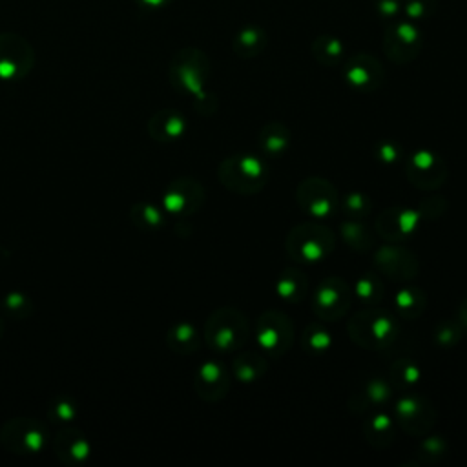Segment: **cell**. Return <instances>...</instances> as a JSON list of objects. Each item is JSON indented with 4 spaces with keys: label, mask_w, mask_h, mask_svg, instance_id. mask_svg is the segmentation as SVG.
<instances>
[{
    "label": "cell",
    "mask_w": 467,
    "mask_h": 467,
    "mask_svg": "<svg viewBox=\"0 0 467 467\" xmlns=\"http://www.w3.org/2000/svg\"><path fill=\"white\" fill-rule=\"evenodd\" d=\"M396 367L400 368V378H403L409 383H414L418 379V368L414 367V363H407V361H400L396 363Z\"/></svg>",
    "instance_id": "cell-37"
},
{
    "label": "cell",
    "mask_w": 467,
    "mask_h": 467,
    "mask_svg": "<svg viewBox=\"0 0 467 467\" xmlns=\"http://www.w3.org/2000/svg\"><path fill=\"white\" fill-rule=\"evenodd\" d=\"M306 286H308V283H306L305 274L296 266H288L281 272L275 288H277V294L281 299L299 301V299H303Z\"/></svg>",
    "instance_id": "cell-24"
},
{
    "label": "cell",
    "mask_w": 467,
    "mask_h": 467,
    "mask_svg": "<svg viewBox=\"0 0 467 467\" xmlns=\"http://www.w3.org/2000/svg\"><path fill=\"white\" fill-rule=\"evenodd\" d=\"M168 345L171 350L175 352H193L197 350L199 347V336H197V330L193 328V325L190 323H179L175 327H171V330L168 332V337H166Z\"/></svg>",
    "instance_id": "cell-26"
},
{
    "label": "cell",
    "mask_w": 467,
    "mask_h": 467,
    "mask_svg": "<svg viewBox=\"0 0 467 467\" xmlns=\"http://www.w3.org/2000/svg\"><path fill=\"white\" fill-rule=\"evenodd\" d=\"M456 336H458V332H454V330L451 328V325H441V328L436 332V339H438L440 343H449L451 337L456 339Z\"/></svg>",
    "instance_id": "cell-39"
},
{
    "label": "cell",
    "mask_w": 467,
    "mask_h": 467,
    "mask_svg": "<svg viewBox=\"0 0 467 467\" xmlns=\"http://www.w3.org/2000/svg\"><path fill=\"white\" fill-rule=\"evenodd\" d=\"M248 336V319L234 306H221L213 310L204 327V339L215 352L241 350Z\"/></svg>",
    "instance_id": "cell-2"
},
{
    "label": "cell",
    "mask_w": 467,
    "mask_h": 467,
    "mask_svg": "<svg viewBox=\"0 0 467 467\" xmlns=\"http://www.w3.org/2000/svg\"><path fill=\"white\" fill-rule=\"evenodd\" d=\"M0 334H2V319H0Z\"/></svg>",
    "instance_id": "cell-43"
},
{
    "label": "cell",
    "mask_w": 467,
    "mask_h": 467,
    "mask_svg": "<svg viewBox=\"0 0 467 467\" xmlns=\"http://www.w3.org/2000/svg\"><path fill=\"white\" fill-rule=\"evenodd\" d=\"M374 7L378 15L387 22L403 15V0H374Z\"/></svg>",
    "instance_id": "cell-35"
},
{
    "label": "cell",
    "mask_w": 467,
    "mask_h": 467,
    "mask_svg": "<svg viewBox=\"0 0 467 467\" xmlns=\"http://www.w3.org/2000/svg\"><path fill=\"white\" fill-rule=\"evenodd\" d=\"M268 368V361L259 352H241L234 361V374L243 383L257 381Z\"/></svg>",
    "instance_id": "cell-23"
},
{
    "label": "cell",
    "mask_w": 467,
    "mask_h": 467,
    "mask_svg": "<svg viewBox=\"0 0 467 467\" xmlns=\"http://www.w3.org/2000/svg\"><path fill=\"white\" fill-rule=\"evenodd\" d=\"M35 62L31 44L15 33H0V78L20 80Z\"/></svg>",
    "instance_id": "cell-11"
},
{
    "label": "cell",
    "mask_w": 467,
    "mask_h": 467,
    "mask_svg": "<svg viewBox=\"0 0 467 467\" xmlns=\"http://www.w3.org/2000/svg\"><path fill=\"white\" fill-rule=\"evenodd\" d=\"M438 0H403V16L412 22H421L434 15Z\"/></svg>",
    "instance_id": "cell-32"
},
{
    "label": "cell",
    "mask_w": 467,
    "mask_h": 467,
    "mask_svg": "<svg viewBox=\"0 0 467 467\" xmlns=\"http://www.w3.org/2000/svg\"><path fill=\"white\" fill-rule=\"evenodd\" d=\"M405 173L414 186L421 190H432L445 181L447 168L443 159L436 153L429 150H418L407 161Z\"/></svg>",
    "instance_id": "cell-13"
},
{
    "label": "cell",
    "mask_w": 467,
    "mask_h": 467,
    "mask_svg": "<svg viewBox=\"0 0 467 467\" xmlns=\"http://www.w3.org/2000/svg\"><path fill=\"white\" fill-rule=\"evenodd\" d=\"M425 305V296L420 290H401L396 296V306L401 316L405 317H414L423 310Z\"/></svg>",
    "instance_id": "cell-29"
},
{
    "label": "cell",
    "mask_w": 467,
    "mask_h": 467,
    "mask_svg": "<svg viewBox=\"0 0 467 467\" xmlns=\"http://www.w3.org/2000/svg\"><path fill=\"white\" fill-rule=\"evenodd\" d=\"M53 449L58 460L66 465H78L89 456L88 438L77 427H64L53 440Z\"/></svg>",
    "instance_id": "cell-18"
},
{
    "label": "cell",
    "mask_w": 467,
    "mask_h": 467,
    "mask_svg": "<svg viewBox=\"0 0 467 467\" xmlns=\"http://www.w3.org/2000/svg\"><path fill=\"white\" fill-rule=\"evenodd\" d=\"M46 427L33 418H15L2 425L0 443L16 454H33L46 445Z\"/></svg>",
    "instance_id": "cell-9"
},
{
    "label": "cell",
    "mask_w": 467,
    "mask_h": 467,
    "mask_svg": "<svg viewBox=\"0 0 467 467\" xmlns=\"http://www.w3.org/2000/svg\"><path fill=\"white\" fill-rule=\"evenodd\" d=\"M312 55L321 66H339L345 62V44L334 35H319L312 42Z\"/></svg>",
    "instance_id": "cell-22"
},
{
    "label": "cell",
    "mask_w": 467,
    "mask_h": 467,
    "mask_svg": "<svg viewBox=\"0 0 467 467\" xmlns=\"http://www.w3.org/2000/svg\"><path fill=\"white\" fill-rule=\"evenodd\" d=\"M376 266L390 279H410L418 270V259L405 248L385 246L376 252Z\"/></svg>",
    "instance_id": "cell-17"
},
{
    "label": "cell",
    "mask_w": 467,
    "mask_h": 467,
    "mask_svg": "<svg viewBox=\"0 0 467 467\" xmlns=\"http://www.w3.org/2000/svg\"><path fill=\"white\" fill-rule=\"evenodd\" d=\"M365 394H367V401L368 403H383L385 400H389L390 396V389L385 381L381 379H372L367 389H365Z\"/></svg>",
    "instance_id": "cell-36"
},
{
    "label": "cell",
    "mask_w": 467,
    "mask_h": 467,
    "mask_svg": "<svg viewBox=\"0 0 467 467\" xmlns=\"http://www.w3.org/2000/svg\"><path fill=\"white\" fill-rule=\"evenodd\" d=\"M421 213L407 206H392L385 210L376 221V232L390 241L403 239L414 232Z\"/></svg>",
    "instance_id": "cell-15"
},
{
    "label": "cell",
    "mask_w": 467,
    "mask_h": 467,
    "mask_svg": "<svg viewBox=\"0 0 467 467\" xmlns=\"http://www.w3.org/2000/svg\"><path fill=\"white\" fill-rule=\"evenodd\" d=\"M228 372L217 361H206L201 365L195 376L197 394L206 401L221 400L228 390Z\"/></svg>",
    "instance_id": "cell-19"
},
{
    "label": "cell",
    "mask_w": 467,
    "mask_h": 467,
    "mask_svg": "<svg viewBox=\"0 0 467 467\" xmlns=\"http://www.w3.org/2000/svg\"><path fill=\"white\" fill-rule=\"evenodd\" d=\"M345 210V213L350 217V219H361L365 217L368 212H370V199L365 197L361 192H350L343 197V201L339 202Z\"/></svg>",
    "instance_id": "cell-31"
},
{
    "label": "cell",
    "mask_w": 467,
    "mask_h": 467,
    "mask_svg": "<svg viewBox=\"0 0 467 467\" xmlns=\"http://www.w3.org/2000/svg\"><path fill=\"white\" fill-rule=\"evenodd\" d=\"M352 292L348 285L337 277H325L312 296V310L321 321H337L350 306Z\"/></svg>",
    "instance_id": "cell-10"
},
{
    "label": "cell",
    "mask_w": 467,
    "mask_h": 467,
    "mask_svg": "<svg viewBox=\"0 0 467 467\" xmlns=\"http://www.w3.org/2000/svg\"><path fill=\"white\" fill-rule=\"evenodd\" d=\"M350 337L363 348L387 350L400 336L398 321L385 310L376 306H365L348 323Z\"/></svg>",
    "instance_id": "cell-1"
},
{
    "label": "cell",
    "mask_w": 467,
    "mask_h": 467,
    "mask_svg": "<svg viewBox=\"0 0 467 467\" xmlns=\"http://www.w3.org/2000/svg\"><path fill=\"white\" fill-rule=\"evenodd\" d=\"M131 219H133V223L137 226L148 228V230L157 228V226L162 224L161 212L155 206H151V204H137L133 208V212H131Z\"/></svg>",
    "instance_id": "cell-34"
},
{
    "label": "cell",
    "mask_w": 467,
    "mask_h": 467,
    "mask_svg": "<svg viewBox=\"0 0 467 467\" xmlns=\"http://www.w3.org/2000/svg\"><path fill=\"white\" fill-rule=\"evenodd\" d=\"M341 232H343V237L347 239V243L354 248V250H368L372 244H374V239L372 235L365 230L363 223L359 219H347L343 224H341Z\"/></svg>",
    "instance_id": "cell-27"
},
{
    "label": "cell",
    "mask_w": 467,
    "mask_h": 467,
    "mask_svg": "<svg viewBox=\"0 0 467 467\" xmlns=\"http://www.w3.org/2000/svg\"><path fill=\"white\" fill-rule=\"evenodd\" d=\"M396 414L401 427L410 434H421L432 425L431 403L416 394L403 396L396 405Z\"/></svg>",
    "instance_id": "cell-16"
},
{
    "label": "cell",
    "mask_w": 467,
    "mask_h": 467,
    "mask_svg": "<svg viewBox=\"0 0 467 467\" xmlns=\"http://www.w3.org/2000/svg\"><path fill=\"white\" fill-rule=\"evenodd\" d=\"M210 75V62L206 58V55L199 49L188 47V49H181L170 66V78L171 84L184 91V93H192L195 97H202V88L204 82L208 80Z\"/></svg>",
    "instance_id": "cell-5"
},
{
    "label": "cell",
    "mask_w": 467,
    "mask_h": 467,
    "mask_svg": "<svg viewBox=\"0 0 467 467\" xmlns=\"http://www.w3.org/2000/svg\"><path fill=\"white\" fill-rule=\"evenodd\" d=\"M299 206L314 219H327L339 208V195L332 182L323 177H306L296 190Z\"/></svg>",
    "instance_id": "cell-8"
},
{
    "label": "cell",
    "mask_w": 467,
    "mask_h": 467,
    "mask_svg": "<svg viewBox=\"0 0 467 467\" xmlns=\"http://www.w3.org/2000/svg\"><path fill=\"white\" fill-rule=\"evenodd\" d=\"M421 47H423V33L416 22L405 16L387 22L383 49L390 62L407 64L420 55Z\"/></svg>",
    "instance_id": "cell-6"
},
{
    "label": "cell",
    "mask_w": 467,
    "mask_h": 467,
    "mask_svg": "<svg viewBox=\"0 0 467 467\" xmlns=\"http://www.w3.org/2000/svg\"><path fill=\"white\" fill-rule=\"evenodd\" d=\"M392 431V420L385 414V412H378L374 414L367 425H365V436L374 443L376 438H379V434L383 436V441H387L389 438H392L390 434Z\"/></svg>",
    "instance_id": "cell-33"
},
{
    "label": "cell",
    "mask_w": 467,
    "mask_h": 467,
    "mask_svg": "<svg viewBox=\"0 0 467 467\" xmlns=\"http://www.w3.org/2000/svg\"><path fill=\"white\" fill-rule=\"evenodd\" d=\"M270 177V166L254 155H232L219 164V181L235 193H257Z\"/></svg>",
    "instance_id": "cell-4"
},
{
    "label": "cell",
    "mask_w": 467,
    "mask_h": 467,
    "mask_svg": "<svg viewBox=\"0 0 467 467\" xmlns=\"http://www.w3.org/2000/svg\"><path fill=\"white\" fill-rule=\"evenodd\" d=\"M343 80L356 91L372 93L381 88L385 69L376 57L368 53H356L343 62Z\"/></svg>",
    "instance_id": "cell-12"
},
{
    "label": "cell",
    "mask_w": 467,
    "mask_h": 467,
    "mask_svg": "<svg viewBox=\"0 0 467 467\" xmlns=\"http://www.w3.org/2000/svg\"><path fill=\"white\" fill-rule=\"evenodd\" d=\"M171 0H137V4L144 9H161L166 7Z\"/></svg>",
    "instance_id": "cell-41"
},
{
    "label": "cell",
    "mask_w": 467,
    "mask_h": 467,
    "mask_svg": "<svg viewBox=\"0 0 467 467\" xmlns=\"http://www.w3.org/2000/svg\"><path fill=\"white\" fill-rule=\"evenodd\" d=\"M255 343L270 358L285 356L294 343V325L279 310H266L255 323Z\"/></svg>",
    "instance_id": "cell-7"
},
{
    "label": "cell",
    "mask_w": 467,
    "mask_h": 467,
    "mask_svg": "<svg viewBox=\"0 0 467 467\" xmlns=\"http://www.w3.org/2000/svg\"><path fill=\"white\" fill-rule=\"evenodd\" d=\"M186 122L181 113L173 109H162L155 113L148 124L150 135L159 142H170L184 133Z\"/></svg>",
    "instance_id": "cell-20"
},
{
    "label": "cell",
    "mask_w": 467,
    "mask_h": 467,
    "mask_svg": "<svg viewBox=\"0 0 467 467\" xmlns=\"http://www.w3.org/2000/svg\"><path fill=\"white\" fill-rule=\"evenodd\" d=\"M400 153H401V150L396 144L385 142L379 146V159L385 162H394L400 157Z\"/></svg>",
    "instance_id": "cell-38"
},
{
    "label": "cell",
    "mask_w": 467,
    "mask_h": 467,
    "mask_svg": "<svg viewBox=\"0 0 467 467\" xmlns=\"http://www.w3.org/2000/svg\"><path fill=\"white\" fill-rule=\"evenodd\" d=\"M286 252L296 263L312 265L327 259L334 246L336 239L330 228L317 223H301L294 226L286 235Z\"/></svg>",
    "instance_id": "cell-3"
},
{
    "label": "cell",
    "mask_w": 467,
    "mask_h": 467,
    "mask_svg": "<svg viewBox=\"0 0 467 467\" xmlns=\"http://www.w3.org/2000/svg\"><path fill=\"white\" fill-rule=\"evenodd\" d=\"M356 294L365 301L367 306H376L383 297L381 281L372 274H363L356 283Z\"/></svg>",
    "instance_id": "cell-28"
},
{
    "label": "cell",
    "mask_w": 467,
    "mask_h": 467,
    "mask_svg": "<svg viewBox=\"0 0 467 467\" xmlns=\"http://www.w3.org/2000/svg\"><path fill=\"white\" fill-rule=\"evenodd\" d=\"M53 412H60V416H58V420L60 421H66V420H69V418H73V414H75V410H73V407L71 405H64L62 401H58L57 403V407L55 409H51Z\"/></svg>",
    "instance_id": "cell-40"
},
{
    "label": "cell",
    "mask_w": 467,
    "mask_h": 467,
    "mask_svg": "<svg viewBox=\"0 0 467 467\" xmlns=\"http://www.w3.org/2000/svg\"><path fill=\"white\" fill-rule=\"evenodd\" d=\"M458 319H460V325L467 330V299L458 308Z\"/></svg>",
    "instance_id": "cell-42"
},
{
    "label": "cell",
    "mask_w": 467,
    "mask_h": 467,
    "mask_svg": "<svg viewBox=\"0 0 467 467\" xmlns=\"http://www.w3.org/2000/svg\"><path fill=\"white\" fill-rule=\"evenodd\" d=\"M330 334L321 328V325L310 323L303 332V347L308 352H325L330 347Z\"/></svg>",
    "instance_id": "cell-30"
},
{
    "label": "cell",
    "mask_w": 467,
    "mask_h": 467,
    "mask_svg": "<svg viewBox=\"0 0 467 467\" xmlns=\"http://www.w3.org/2000/svg\"><path fill=\"white\" fill-rule=\"evenodd\" d=\"M268 44V35L259 26H244L234 36V51L241 58H254L265 51Z\"/></svg>",
    "instance_id": "cell-21"
},
{
    "label": "cell",
    "mask_w": 467,
    "mask_h": 467,
    "mask_svg": "<svg viewBox=\"0 0 467 467\" xmlns=\"http://www.w3.org/2000/svg\"><path fill=\"white\" fill-rule=\"evenodd\" d=\"M290 144V131L285 124L270 122L259 131V146L266 155H279Z\"/></svg>",
    "instance_id": "cell-25"
},
{
    "label": "cell",
    "mask_w": 467,
    "mask_h": 467,
    "mask_svg": "<svg viewBox=\"0 0 467 467\" xmlns=\"http://www.w3.org/2000/svg\"><path fill=\"white\" fill-rule=\"evenodd\" d=\"M204 201L202 186L192 177H179L175 179L164 195V204L171 213L188 215L201 208Z\"/></svg>",
    "instance_id": "cell-14"
}]
</instances>
